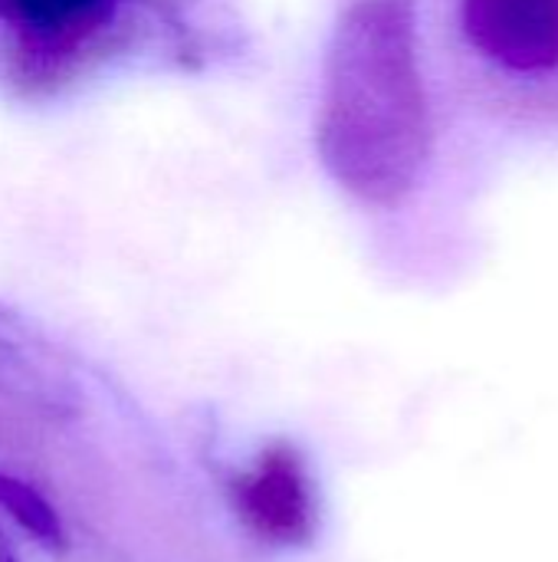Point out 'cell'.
Here are the masks:
<instances>
[{
    "instance_id": "cell-5",
    "label": "cell",
    "mask_w": 558,
    "mask_h": 562,
    "mask_svg": "<svg viewBox=\"0 0 558 562\" xmlns=\"http://www.w3.org/2000/svg\"><path fill=\"white\" fill-rule=\"evenodd\" d=\"M13 16H20L26 26H36L43 33L69 30L95 13L102 0H0Z\"/></svg>"
},
{
    "instance_id": "cell-2",
    "label": "cell",
    "mask_w": 558,
    "mask_h": 562,
    "mask_svg": "<svg viewBox=\"0 0 558 562\" xmlns=\"http://www.w3.org/2000/svg\"><path fill=\"white\" fill-rule=\"evenodd\" d=\"M470 56L520 95L558 92V0H457Z\"/></svg>"
},
{
    "instance_id": "cell-4",
    "label": "cell",
    "mask_w": 558,
    "mask_h": 562,
    "mask_svg": "<svg viewBox=\"0 0 558 562\" xmlns=\"http://www.w3.org/2000/svg\"><path fill=\"white\" fill-rule=\"evenodd\" d=\"M0 514L13 520L43 550H62L69 540L56 504L43 491H36L30 481L10 471H0Z\"/></svg>"
},
{
    "instance_id": "cell-3",
    "label": "cell",
    "mask_w": 558,
    "mask_h": 562,
    "mask_svg": "<svg viewBox=\"0 0 558 562\" xmlns=\"http://www.w3.org/2000/svg\"><path fill=\"white\" fill-rule=\"evenodd\" d=\"M234 510L266 547L299 550L319 533V497L306 458L276 441L234 481Z\"/></svg>"
},
{
    "instance_id": "cell-1",
    "label": "cell",
    "mask_w": 558,
    "mask_h": 562,
    "mask_svg": "<svg viewBox=\"0 0 558 562\" xmlns=\"http://www.w3.org/2000/svg\"><path fill=\"white\" fill-rule=\"evenodd\" d=\"M312 138L322 171L355 204L395 211L418 194L437 145L418 0H349L339 10Z\"/></svg>"
},
{
    "instance_id": "cell-6",
    "label": "cell",
    "mask_w": 558,
    "mask_h": 562,
    "mask_svg": "<svg viewBox=\"0 0 558 562\" xmlns=\"http://www.w3.org/2000/svg\"><path fill=\"white\" fill-rule=\"evenodd\" d=\"M0 562H20L16 550H13V543H10V537L3 533V527H0Z\"/></svg>"
}]
</instances>
